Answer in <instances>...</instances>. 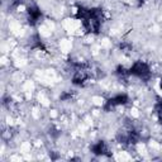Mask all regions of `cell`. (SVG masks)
<instances>
[{
	"mask_svg": "<svg viewBox=\"0 0 162 162\" xmlns=\"http://www.w3.org/2000/svg\"><path fill=\"white\" fill-rule=\"evenodd\" d=\"M87 118H89V120H94V118L91 117V114H90V115H89V114H87ZM81 120H82V122H84V123L86 124L87 127H89V126H91V124H93V122H91V123H90V122H86V119H85V118H81Z\"/></svg>",
	"mask_w": 162,
	"mask_h": 162,
	"instance_id": "cell-1",
	"label": "cell"
}]
</instances>
